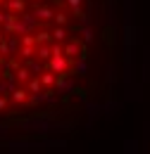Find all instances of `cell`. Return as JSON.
I'll list each match as a JSON object with an SVG mask.
<instances>
[{
    "label": "cell",
    "mask_w": 150,
    "mask_h": 154,
    "mask_svg": "<svg viewBox=\"0 0 150 154\" xmlns=\"http://www.w3.org/2000/svg\"><path fill=\"white\" fill-rule=\"evenodd\" d=\"M98 0H0V128L67 114L88 93Z\"/></svg>",
    "instance_id": "1"
}]
</instances>
